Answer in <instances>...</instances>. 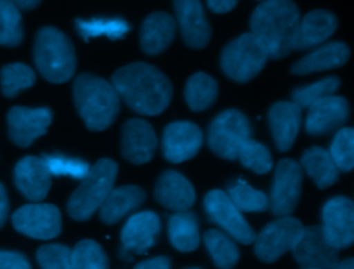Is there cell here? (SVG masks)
<instances>
[{
  "label": "cell",
  "instance_id": "obj_3",
  "mask_svg": "<svg viewBox=\"0 0 354 269\" xmlns=\"http://www.w3.org/2000/svg\"><path fill=\"white\" fill-rule=\"evenodd\" d=\"M73 97L80 117L91 131L108 128L119 113L120 97L112 83L91 73L75 79Z\"/></svg>",
  "mask_w": 354,
  "mask_h": 269
},
{
  "label": "cell",
  "instance_id": "obj_5",
  "mask_svg": "<svg viewBox=\"0 0 354 269\" xmlns=\"http://www.w3.org/2000/svg\"><path fill=\"white\" fill-rule=\"evenodd\" d=\"M118 174V164L111 159H100L91 166L80 185L71 195L66 210L76 221L88 219L105 201Z\"/></svg>",
  "mask_w": 354,
  "mask_h": 269
},
{
  "label": "cell",
  "instance_id": "obj_42",
  "mask_svg": "<svg viewBox=\"0 0 354 269\" xmlns=\"http://www.w3.org/2000/svg\"><path fill=\"white\" fill-rule=\"evenodd\" d=\"M170 266L171 263L169 257L159 255V257H153V258L138 262L133 269H170Z\"/></svg>",
  "mask_w": 354,
  "mask_h": 269
},
{
  "label": "cell",
  "instance_id": "obj_45",
  "mask_svg": "<svg viewBox=\"0 0 354 269\" xmlns=\"http://www.w3.org/2000/svg\"><path fill=\"white\" fill-rule=\"evenodd\" d=\"M18 10H32L39 6L40 0H10Z\"/></svg>",
  "mask_w": 354,
  "mask_h": 269
},
{
  "label": "cell",
  "instance_id": "obj_44",
  "mask_svg": "<svg viewBox=\"0 0 354 269\" xmlns=\"http://www.w3.org/2000/svg\"><path fill=\"white\" fill-rule=\"evenodd\" d=\"M8 197H7V192L3 183H0V228L4 225V222L7 221L8 217Z\"/></svg>",
  "mask_w": 354,
  "mask_h": 269
},
{
  "label": "cell",
  "instance_id": "obj_31",
  "mask_svg": "<svg viewBox=\"0 0 354 269\" xmlns=\"http://www.w3.org/2000/svg\"><path fill=\"white\" fill-rule=\"evenodd\" d=\"M76 29L80 37L84 40L100 36L116 40L123 37L129 32L130 26L122 18H93L76 19Z\"/></svg>",
  "mask_w": 354,
  "mask_h": 269
},
{
  "label": "cell",
  "instance_id": "obj_10",
  "mask_svg": "<svg viewBox=\"0 0 354 269\" xmlns=\"http://www.w3.org/2000/svg\"><path fill=\"white\" fill-rule=\"evenodd\" d=\"M301 181L303 170L299 163L292 159L278 161L268 199V208L274 215L288 217L293 212L300 199Z\"/></svg>",
  "mask_w": 354,
  "mask_h": 269
},
{
  "label": "cell",
  "instance_id": "obj_4",
  "mask_svg": "<svg viewBox=\"0 0 354 269\" xmlns=\"http://www.w3.org/2000/svg\"><path fill=\"white\" fill-rule=\"evenodd\" d=\"M35 63L41 76L51 83L69 80L76 69V55L72 41L57 28H41L35 40Z\"/></svg>",
  "mask_w": 354,
  "mask_h": 269
},
{
  "label": "cell",
  "instance_id": "obj_30",
  "mask_svg": "<svg viewBox=\"0 0 354 269\" xmlns=\"http://www.w3.org/2000/svg\"><path fill=\"white\" fill-rule=\"evenodd\" d=\"M217 92L218 87L216 80L203 72H198L187 80L184 97L191 110L201 112L214 103Z\"/></svg>",
  "mask_w": 354,
  "mask_h": 269
},
{
  "label": "cell",
  "instance_id": "obj_19",
  "mask_svg": "<svg viewBox=\"0 0 354 269\" xmlns=\"http://www.w3.org/2000/svg\"><path fill=\"white\" fill-rule=\"evenodd\" d=\"M350 114L348 102L343 97L330 95L308 108L306 117V131L310 135H325L340 130Z\"/></svg>",
  "mask_w": 354,
  "mask_h": 269
},
{
  "label": "cell",
  "instance_id": "obj_11",
  "mask_svg": "<svg viewBox=\"0 0 354 269\" xmlns=\"http://www.w3.org/2000/svg\"><path fill=\"white\" fill-rule=\"evenodd\" d=\"M11 221L19 233L33 239L50 240L61 233V212L53 204L22 206L12 214Z\"/></svg>",
  "mask_w": 354,
  "mask_h": 269
},
{
  "label": "cell",
  "instance_id": "obj_17",
  "mask_svg": "<svg viewBox=\"0 0 354 269\" xmlns=\"http://www.w3.org/2000/svg\"><path fill=\"white\" fill-rule=\"evenodd\" d=\"M173 6L184 43L192 48H203L210 40L212 29L201 0H173Z\"/></svg>",
  "mask_w": 354,
  "mask_h": 269
},
{
  "label": "cell",
  "instance_id": "obj_32",
  "mask_svg": "<svg viewBox=\"0 0 354 269\" xmlns=\"http://www.w3.org/2000/svg\"><path fill=\"white\" fill-rule=\"evenodd\" d=\"M227 195L241 212H261L268 208V197L264 192L238 179L228 185Z\"/></svg>",
  "mask_w": 354,
  "mask_h": 269
},
{
  "label": "cell",
  "instance_id": "obj_14",
  "mask_svg": "<svg viewBox=\"0 0 354 269\" xmlns=\"http://www.w3.org/2000/svg\"><path fill=\"white\" fill-rule=\"evenodd\" d=\"M51 120L53 113L48 108L12 106L7 114L8 137L15 145L28 148L46 134Z\"/></svg>",
  "mask_w": 354,
  "mask_h": 269
},
{
  "label": "cell",
  "instance_id": "obj_22",
  "mask_svg": "<svg viewBox=\"0 0 354 269\" xmlns=\"http://www.w3.org/2000/svg\"><path fill=\"white\" fill-rule=\"evenodd\" d=\"M268 121L277 149L288 152L300 130L301 109L292 101L277 102L268 112Z\"/></svg>",
  "mask_w": 354,
  "mask_h": 269
},
{
  "label": "cell",
  "instance_id": "obj_8",
  "mask_svg": "<svg viewBox=\"0 0 354 269\" xmlns=\"http://www.w3.org/2000/svg\"><path fill=\"white\" fill-rule=\"evenodd\" d=\"M303 223L295 217H279L267 223L254 239L256 257L267 263L292 251L303 233Z\"/></svg>",
  "mask_w": 354,
  "mask_h": 269
},
{
  "label": "cell",
  "instance_id": "obj_48",
  "mask_svg": "<svg viewBox=\"0 0 354 269\" xmlns=\"http://www.w3.org/2000/svg\"><path fill=\"white\" fill-rule=\"evenodd\" d=\"M303 269H311V268H303Z\"/></svg>",
  "mask_w": 354,
  "mask_h": 269
},
{
  "label": "cell",
  "instance_id": "obj_25",
  "mask_svg": "<svg viewBox=\"0 0 354 269\" xmlns=\"http://www.w3.org/2000/svg\"><path fill=\"white\" fill-rule=\"evenodd\" d=\"M350 50L342 41H332L315 47L314 51L308 52L292 65V73L308 74L314 72L335 69L344 65L348 61Z\"/></svg>",
  "mask_w": 354,
  "mask_h": 269
},
{
  "label": "cell",
  "instance_id": "obj_24",
  "mask_svg": "<svg viewBox=\"0 0 354 269\" xmlns=\"http://www.w3.org/2000/svg\"><path fill=\"white\" fill-rule=\"evenodd\" d=\"M337 28V18L326 10H314L307 12L299 22L296 50H308L318 47L329 39Z\"/></svg>",
  "mask_w": 354,
  "mask_h": 269
},
{
  "label": "cell",
  "instance_id": "obj_29",
  "mask_svg": "<svg viewBox=\"0 0 354 269\" xmlns=\"http://www.w3.org/2000/svg\"><path fill=\"white\" fill-rule=\"evenodd\" d=\"M203 241L217 268L231 269L236 265L239 248L230 235L220 229H209L203 235Z\"/></svg>",
  "mask_w": 354,
  "mask_h": 269
},
{
  "label": "cell",
  "instance_id": "obj_2",
  "mask_svg": "<svg viewBox=\"0 0 354 269\" xmlns=\"http://www.w3.org/2000/svg\"><path fill=\"white\" fill-rule=\"evenodd\" d=\"M300 12L292 0H264L250 17V32L267 47L270 58L279 59L296 50Z\"/></svg>",
  "mask_w": 354,
  "mask_h": 269
},
{
  "label": "cell",
  "instance_id": "obj_23",
  "mask_svg": "<svg viewBox=\"0 0 354 269\" xmlns=\"http://www.w3.org/2000/svg\"><path fill=\"white\" fill-rule=\"evenodd\" d=\"M177 30L176 19L163 11L149 14L140 32V44L145 54L158 55L163 52L174 40Z\"/></svg>",
  "mask_w": 354,
  "mask_h": 269
},
{
  "label": "cell",
  "instance_id": "obj_33",
  "mask_svg": "<svg viewBox=\"0 0 354 269\" xmlns=\"http://www.w3.org/2000/svg\"><path fill=\"white\" fill-rule=\"evenodd\" d=\"M36 80L35 72L30 66L25 63H8L3 66L0 72L1 91L7 98L17 97L21 91L33 86Z\"/></svg>",
  "mask_w": 354,
  "mask_h": 269
},
{
  "label": "cell",
  "instance_id": "obj_20",
  "mask_svg": "<svg viewBox=\"0 0 354 269\" xmlns=\"http://www.w3.org/2000/svg\"><path fill=\"white\" fill-rule=\"evenodd\" d=\"M14 183L28 200H43L51 186V174L43 157H22L14 168Z\"/></svg>",
  "mask_w": 354,
  "mask_h": 269
},
{
  "label": "cell",
  "instance_id": "obj_34",
  "mask_svg": "<svg viewBox=\"0 0 354 269\" xmlns=\"http://www.w3.org/2000/svg\"><path fill=\"white\" fill-rule=\"evenodd\" d=\"M22 37L19 10L10 0H0V46L15 47L22 41Z\"/></svg>",
  "mask_w": 354,
  "mask_h": 269
},
{
  "label": "cell",
  "instance_id": "obj_6",
  "mask_svg": "<svg viewBox=\"0 0 354 269\" xmlns=\"http://www.w3.org/2000/svg\"><path fill=\"white\" fill-rule=\"evenodd\" d=\"M270 58L264 43L252 32L231 40L223 50L220 63L223 72L238 83L256 77Z\"/></svg>",
  "mask_w": 354,
  "mask_h": 269
},
{
  "label": "cell",
  "instance_id": "obj_40",
  "mask_svg": "<svg viewBox=\"0 0 354 269\" xmlns=\"http://www.w3.org/2000/svg\"><path fill=\"white\" fill-rule=\"evenodd\" d=\"M36 259L41 269H71L72 250L64 244H44L37 248Z\"/></svg>",
  "mask_w": 354,
  "mask_h": 269
},
{
  "label": "cell",
  "instance_id": "obj_46",
  "mask_svg": "<svg viewBox=\"0 0 354 269\" xmlns=\"http://www.w3.org/2000/svg\"><path fill=\"white\" fill-rule=\"evenodd\" d=\"M330 269H354V258H346L337 261Z\"/></svg>",
  "mask_w": 354,
  "mask_h": 269
},
{
  "label": "cell",
  "instance_id": "obj_49",
  "mask_svg": "<svg viewBox=\"0 0 354 269\" xmlns=\"http://www.w3.org/2000/svg\"><path fill=\"white\" fill-rule=\"evenodd\" d=\"M263 1H264V0H263Z\"/></svg>",
  "mask_w": 354,
  "mask_h": 269
},
{
  "label": "cell",
  "instance_id": "obj_1",
  "mask_svg": "<svg viewBox=\"0 0 354 269\" xmlns=\"http://www.w3.org/2000/svg\"><path fill=\"white\" fill-rule=\"evenodd\" d=\"M126 105L147 116L162 113L171 101V83L155 66L134 62L118 69L111 80Z\"/></svg>",
  "mask_w": 354,
  "mask_h": 269
},
{
  "label": "cell",
  "instance_id": "obj_28",
  "mask_svg": "<svg viewBox=\"0 0 354 269\" xmlns=\"http://www.w3.org/2000/svg\"><path fill=\"white\" fill-rule=\"evenodd\" d=\"M167 232L171 246L181 252H191L201 243L199 222L194 211H176L170 215Z\"/></svg>",
  "mask_w": 354,
  "mask_h": 269
},
{
  "label": "cell",
  "instance_id": "obj_16",
  "mask_svg": "<svg viewBox=\"0 0 354 269\" xmlns=\"http://www.w3.org/2000/svg\"><path fill=\"white\" fill-rule=\"evenodd\" d=\"M160 219L153 211L133 214L122 228V255L130 259V254H144L158 240Z\"/></svg>",
  "mask_w": 354,
  "mask_h": 269
},
{
  "label": "cell",
  "instance_id": "obj_37",
  "mask_svg": "<svg viewBox=\"0 0 354 269\" xmlns=\"http://www.w3.org/2000/svg\"><path fill=\"white\" fill-rule=\"evenodd\" d=\"M238 159L243 167L256 174H267L272 168V157L268 148L252 138L241 146Z\"/></svg>",
  "mask_w": 354,
  "mask_h": 269
},
{
  "label": "cell",
  "instance_id": "obj_38",
  "mask_svg": "<svg viewBox=\"0 0 354 269\" xmlns=\"http://www.w3.org/2000/svg\"><path fill=\"white\" fill-rule=\"evenodd\" d=\"M329 153L340 171H351L354 168V128L343 127L337 130Z\"/></svg>",
  "mask_w": 354,
  "mask_h": 269
},
{
  "label": "cell",
  "instance_id": "obj_15",
  "mask_svg": "<svg viewBox=\"0 0 354 269\" xmlns=\"http://www.w3.org/2000/svg\"><path fill=\"white\" fill-rule=\"evenodd\" d=\"M203 142V132L192 121H173L163 130L162 152L170 163H183L194 157Z\"/></svg>",
  "mask_w": 354,
  "mask_h": 269
},
{
  "label": "cell",
  "instance_id": "obj_47",
  "mask_svg": "<svg viewBox=\"0 0 354 269\" xmlns=\"http://www.w3.org/2000/svg\"><path fill=\"white\" fill-rule=\"evenodd\" d=\"M184 269H202L199 266H189V268H184Z\"/></svg>",
  "mask_w": 354,
  "mask_h": 269
},
{
  "label": "cell",
  "instance_id": "obj_26",
  "mask_svg": "<svg viewBox=\"0 0 354 269\" xmlns=\"http://www.w3.org/2000/svg\"><path fill=\"white\" fill-rule=\"evenodd\" d=\"M144 200L145 192L140 186L124 185L113 188L100 207V218L106 225L116 223L124 215L138 208Z\"/></svg>",
  "mask_w": 354,
  "mask_h": 269
},
{
  "label": "cell",
  "instance_id": "obj_13",
  "mask_svg": "<svg viewBox=\"0 0 354 269\" xmlns=\"http://www.w3.org/2000/svg\"><path fill=\"white\" fill-rule=\"evenodd\" d=\"M292 252L301 268L330 269L339 261V250L325 239L321 225L304 228Z\"/></svg>",
  "mask_w": 354,
  "mask_h": 269
},
{
  "label": "cell",
  "instance_id": "obj_12",
  "mask_svg": "<svg viewBox=\"0 0 354 269\" xmlns=\"http://www.w3.org/2000/svg\"><path fill=\"white\" fill-rule=\"evenodd\" d=\"M322 232L335 248L354 244V201L344 196L329 199L322 208Z\"/></svg>",
  "mask_w": 354,
  "mask_h": 269
},
{
  "label": "cell",
  "instance_id": "obj_7",
  "mask_svg": "<svg viewBox=\"0 0 354 269\" xmlns=\"http://www.w3.org/2000/svg\"><path fill=\"white\" fill-rule=\"evenodd\" d=\"M252 138V126L248 117L236 110L227 109L218 113L207 131V145L217 156L235 160L241 146Z\"/></svg>",
  "mask_w": 354,
  "mask_h": 269
},
{
  "label": "cell",
  "instance_id": "obj_27",
  "mask_svg": "<svg viewBox=\"0 0 354 269\" xmlns=\"http://www.w3.org/2000/svg\"><path fill=\"white\" fill-rule=\"evenodd\" d=\"M300 167L319 189H325L339 179L340 170L333 161L329 150L321 146H311L304 150L300 160Z\"/></svg>",
  "mask_w": 354,
  "mask_h": 269
},
{
  "label": "cell",
  "instance_id": "obj_43",
  "mask_svg": "<svg viewBox=\"0 0 354 269\" xmlns=\"http://www.w3.org/2000/svg\"><path fill=\"white\" fill-rule=\"evenodd\" d=\"M207 3V7L213 11V12H217V14H225L228 11H231L238 0H206Z\"/></svg>",
  "mask_w": 354,
  "mask_h": 269
},
{
  "label": "cell",
  "instance_id": "obj_41",
  "mask_svg": "<svg viewBox=\"0 0 354 269\" xmlns=\"http://www.w3.org/2000/svg\"><path fill=\"white\" fill-rule=\"evenodd\" d=\"M0 269H32L29 259L18 252L0 250Z\"/></svg>",
  "mask_w": 354,
  "mask_h": 269
},
{
  "label": "cell",
  "instance_id": "obj_21",
  "mask_svg": "<svg viewBox=\"0 0 354 269\" xmlns=\"http://www.w3.org/2000/svg\"><path fill=\"white\" fill-rule=\"evenodd\" d=\"M153 195L158 203L173 211L189 210L196 199L191 182L174 170H167L159 175Z\"/></svg>",
  "mask_w": 354,
  "mask_h": 269
},
{
  "label": "cell",
  "instance_id": "obj_35",
  "mask_svg": "<svg viewBox=\"0 0 354 269\" xmlns=\"http://www.w3.org/2000/svg\"><path fill=\"white\" fill-rule=\"evenodd\" d=\"M71 269H109L108 257L97 241L84 239L72 250Z\"/></svg>",
  "mask_w": 354,
  "mask_h": 269
},
{
  "label": "cell",
  "instance_id": "obj_39",
  "mask_svg": "<svg viewBox=\"0 0 354 269\" xmlns=\"http://www.w3.org/2000/svg\"><path fill=\"white\" fill-rule=\"evenodd\" d=\"M41 157L50 174L55 177L65 175L82 181L91 168L87 161L77 157H68L64 155H44Z\"/></svg>",
  "mask_w": 354,
  "mask_h": 269
},
{
  "label": "cell",
  "instance_id": "obj_9",
  "mask_svg": "<svg viewBox=\"0 0 354 269\" xmlns=\"http://www.w3.org/2000/svg\"><path fill=\"white\" fill-rule=\"evenodd\" d=\"M203 207L210 222L218 225L235 241L250 244L256 239V233L242 212L228 197L227 192L213 189L203 199Z\"/></svg>",
  "mask_w": 354,
  "mask_h": 269
},
{
  "label": "cell",
  "instance_id": "obj_18",
  "mask_svg": "<svg viewBox=\"0 0 354 269\" xmlns=\"http://www.w3.org/2000/svg\"><path fill=\"white\" fill-rule=\"evenodd\" d=\"M158 139L152 126L142 119H130L122 127V155L133 164L148 163L156 150Z\"/></svg>",
  "mask_w": 354,
  "mask_h": 269
},
{
  "label": "cell",
  "instance_id": "obj_36",
  "mask_svg": "<svg viewBox=\"0 0 354 269\" xmlns=\"http://www.w3.org/2000/svg\"><path fill=\"white\" fill-rule=\"evenodd\" d=\"M339 86H340V80L335 76L321 79L315 83L296 88L292 92V102H295L300 109L303 108L308 109L313 103L333 95L339 88Z\"/></svg>",
  "mask_w": 354,
  "mask_h": 269
}]
</instances>
